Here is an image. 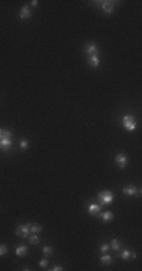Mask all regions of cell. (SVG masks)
<instances>
[{"mask_svg": "<svg viewBox=\"0 0 142 271\" xmlns=\"http://www.w3.org/2000/svg\"><path fill=\"white\" fill-rule=\"evenodd\" d=\"M11 131L9 130H2V137H0V151L2 152H6L12 145V137H11Z\"/></svg>", "mask_w": 142, "mask_h": 271, "instance_id": "6da1fadb", "label": "cell"}, {"mask_svg": "<svg viewBox=\"0 0 142 271\" xmlns=\"http://www.w3.org/2000/svg\"><path fill=\"white\" fill-rule=\"evenodd\" d=\"M120 258H121L122 261H129V259H135V258H136V255H135L133 252H130V250H127V249H125V250H122V252H121Z\"/></svg>", "mask_w": 142, "mask_h": 271, "instance_id": "4fadbf2b", "label": "cell"}, {"mask_svg": "<svg viewBox=\"0 0 142 271\" xmlns=\"http://www.w3.org/2000/svg\"><path fill=\"white\" fill-rule=\"evenodd\" d=\"M102 5V9L106 15H112L115 9V2H98Z\"/></svg>", "mask_w": 142, "mask_h": 271, "instance_id": "5b68a950", "label": "cell"}, {"mask_svg": "<svg viewBox=\"0 0 142 271\" xmlns=\"http://www.w3.org/2000/svg\"><path fill=\"white\" fill-rule=\"evenodd\" d=\"M100 218H102L104 223H111L113 220V213L112 211H104V213H100Z\"/></svg>", "mask_w": 142, "mask_h": 271, "instance_id": "7c38bea8", "label": "cell"}, {"mask_svg": "<svg viewBox=\"0 0 142 271\" xmlns=\"http://www.w3.org/2000/svg\"><path fill=\"white\" fill-rule=\"evenodd\" d=\"M113 197H115V194L112 193V191H109V190L100 191V193L97 194V199H98V205H100V206H107V205H111V203L113 202Z\"/></svg>", "mask_w": 142, "mask_h": 271, "instance_id": "7a4b0ae2", "label": "cell"}, {"mask_svg": "<svg viewBox=\"0 0 142 271\" xmlns=\"http://www.w3.org/2000/svg\"><path fill=\"white\" fill-rule=\"evenodd\" d=\"M121 124H122V126H124V130H125V131H129V133L135 131V130H136V126H138V124H136V119H135L132 115H124V116H122Z\"/></svg>", "mask_w": 142, "mask_h": 271, "instance_id": "3957f363", "label": "cell"}, {"mask_svg": "<svg viewBox=\"0 0 142 271\" xmlns=\"http://www.w3.org/2000/svg\"><path fill=\"white\" fill-rule=\"evenodd\" d=\"M42 253H44V256H50V255H53V247L51 246H44L42 247Z\"/></svg>", "mask_w": 142, "mask_h": 271, "instance_id": "d6986e66", "label": "cell"}, {"mask_svg": "<svg viewBox=\"0 0 142 271\" xmlns=\"http://www.w3.org/2000/svg\"><path fill=\"white\" fill-rule=\"evenodd\" d=\"M38 5H40V2H38V0H32V2H31L32 8H38Z\"/></svg>", "mask_w": 142, "mask_h": 271, "instance_id": "cb8c5ba5", "label": "cell"}, {"mask_svg": "<svg viewBox=\"0 0 142 271\" xmlns=\"http://www.w3.org/2000/svg\"><path fill=\"white\" fill-rule=\"evenodd\" d=\"M0 137H2V130H0Z\"/></svg>", "mask_w": 142, "mask_h": 271, "instance_id": "484cf974", "label": "cell"}, {"mask_svg": "<svg viewBox=\"0 0 142 271\" xmlns=\"http://www.w3.org/2000/svg\"><path fill=\"white\" fill-rule=\"evenodd\" d=\"M122 193L125 194V196H136V194L139 196V194H141V190L136 188L133 184H130V185H125V187L122 188Z\"/></svg>", "mask_w": 142, "mask_h": 271, "instance_id": "52a82bcc", "label": "cell"}, {"mask_svg": "<svg viewBox=\"0 0 142 271\" xmlns=\"http://www.w3.org/2000/svg\"><path fill=\"white\" fill-rule=\"evenodd\" d=\"M15 233H17V237H20V238H27V237L31 235L29 223H27V224H21V226H18V227L15 229Z\"/></svg>", "mask_w": 142, "mask_h": 271, "instance_id": "277c9868", "label": "cell"}, {"mask_svg": "<svg viewBox=\"0 0 142 271\" xmlns=\"http://www.w3.org/2000/svg\"><path fill=\"white\" fill-rule=\"evenodd\" d=\"M51 270H53V271H62V270H64V268H62L61 265H54V267H53Z\"/></svg>", "mask_w": 142, "mask_h": 271, "instance_id": "d4e9b609", "label": "cell"}, {"mask_svg": "<svg viewBox=\"0 0 142 271\" xmlns=\"http://www.w3.org/2000/svg\"><path fill=\"white\" fill-rule=\"evenodd\" d=\"M38 265H40L41 268H47V267H49V258L45 256L44 259H41V261H40V264H38Z\"/></svg>", "mask_w": 142, "mask_h": 271, "instance_id": "ffe728a7", "label": "cell"}, {"mask_svg": "<svg viewBox=\"0 0 142 271\" xmlns=\"http://www.w3.org/2000/svg\"><path fill=\"white\" fill-rule=\"evenodd\" d=\"M109 247H111L112 250H115V252H120L121 250V242L118 241L116 238H112L111 242H109Z\"/></svg>", "mask_w": 142, "mask_h": 271, "instance_id": "9a60e30c", "label": "cell"}, {"mask_svg": "<svg viewBox=\"0 0 142 271\" xmlns=\"http://www.w3.org/2000/svg\"><path fill=\"white\" fill-rule=\"evenodd\" d=\"M115 163H116V166H118V167L125 169V167H127V163H129L127 155H125V154H116V155H115Z\"/></svg>", "mask_w": 142, "mask_h": 271, "instance_id": "8992f818", "label": "cell"}, {"mask_svg": "<svg viewBox=\"0 0 142 271\" xmlns=\"http://www.w3.org/2000/svg\"><path fill=\"white\" fill-rule=\"evenodd\" d=\"M100 211H102V206L98 203H89L88 205V213L91 214V215H94V217H97L100 214Z\"/></svg>", "mask_w": 142, "mask_h": 271, "instance_id": "9c48e42d", "label": "cell"}, {"mask_svg": "<svg viewBox=\"0 0 142 271\" xmlns=\"http://www.w3.org/2000/svg\"><path fill=\"white\" fill-rule=\"evenodd\" d=\"M88 62H89L91 68H98V67H100V57H98V54L88 56Z\"/></svg>", "mask_w": 142, "mask_h": 271, "instance_id": "8fae6325", "label": "cell"}, {"mask_svg": "<svg viewBox=\"0 0 142 271\" xmlns=\"http://www.w3.org/2000/svg\"><path fill=\"white\" fill-rule=\"evenodd\" d=\"M32 17V11L27 5H24L23 8L20 9V18L21 20H29Z\"/></svg>", "mask_w": 142, "mask_h": 271, "instance_id": "30bf717a", "label": "cell"}, {"mask_svg": "<svg viewBox=\"0 0 142 271\" xmlns=\"http://www.w3.org/2000/svg\"><path fill=\"white\" fill-rule=\"evenodd\" d=\"M29 229H31V233H40L42 231V226L38 223H29Z\"/></svg>", "mask_w": 142, "mask_h": 271, "instance_id": "2e32d148", "label": "cell"}, {"mask_svg": "<svg viewBox=\"0 0 142 271\" xmlns=\"http://www.w3.org/2000/svg\"><path fill=\"white\" fill-rule=\"evenodd\" d=\"M20 148L23 149V151H26V149L29 148V142H27V140H21V142H20Z\"/></svg>", "mask_w": 142, "mask_h": 271, "instance_id": "603a6c76", "label": "cell"}, {"mask_svg": "<svg viewBox=\"0 0 142 271\" xmlns=\"http://www.w3.org/2000/svg\"><path fill=\"white\" fill-rule=\"evenodd\" d=\"M15 255L17 256H24V255H27V247L26 246H20V247H17V250H15Z\"/></svg>", "mask_w": 142, "mask_h": 271, "instance_id": "e0dca14e", "label": "cell"}, {"mask_svg": "<svg viewBox=\"0 0 142 271\" xmlns=\"http://www.w3.org/2000/svg\"><path fill=\"white\" fill-rule=\"evenodd\" d=\"M109 249H111V247H109V242H103L102 246H100V250H102V253H106Z\"/></svg>", "mask_w": 142, "mask_h": 271, "instance_id": "7402d4cb", "label": "cell"}, {"mask_svg": "<svg viewBox=\"0 0 142 271\" xmlns=\"http://www.w3.org/2000/svg\"><path fill=\"white\" fill-rule=\"evenodd\" d=\"M8 253V247H6V244H0V256H5Z\"/></svg>", "mask_w": 142, "mask_h": 271, "instance_id": "44dd1931", "label": "cell"}, {"mask_svg": "<svg viewBox=\"0 0 142 271\" xmlns=\"http://www.w3.org/2000/svg\"><path fill=\"white\" fill-rule=\"evenodd\" d=\"M100 262H102L103 265H111L112 262H113V258H112L111 255H107V252H106L100 256Z\"/></svg>", "mask_w": 142, "mask_h": 271, "instance_id": "5bb4252c", "label": "cell"}, {"mask_svg": "<svg viewBox=\"0 0 142 271\" xmlns=\"http://www.w3.org/2000/svg\"><path fill=\"white\" fill-rule=\"evenodd\" d=\"M27 238H29V242H31V244H33V246L40 244V238H38V233H32V235H29Z\"/></svg>", "mask_w": 142, "mask_h": 271, "instance_id": "ac0fdd59", "label": "cell"}, {"mask_svg": "<svg viewBox=\"0 0 142 271\" xmlns=\"http://www.w3.org/2000/svg\"><path fill=\"white\" fill-rule=\"evenodd\" d=\"M85 53L88 56H92V54H98V45L95 42H88L85 45Z\"/></svg>", "mask_w": 142, "mask_h": 271, "instance_id": "ba28073f", "label": "cell"}]
</instances>
